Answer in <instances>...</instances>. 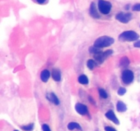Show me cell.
Segmentation results:
<instances>
[{"label":"cell","mask_w":140,"mask_h":131,"mask_svg":"<svg viewBox=\"0 0 140 131\" xmlns=\"http://www.w3.org/2000/svg\"><path fill=\"white\" fill-rule=\"evenodd\" d=\"M14 131H18V130H14Z\"/></svg>","instance_id":"cell-27"},{"label":"cell","mask_w":140,"mask_h":131,"mask_svg":"<svg viewBox=\"0 0 140 131\" xmlns=\"http://www.w3.org/2000/svg\"><path fill=\"white\" fill-rule=\"evenodd\" d=\"M119 40L122 42H133L139 38V35L134 31H125L119 36Z\"/></svg>","instance_id":"cell-1"},{"label":"cell","mask_w":140,"mask_h":131,"mask_svg":"<svg viewBox=\"0 0 140 131\" xmlns=\"http://www.w3.org/2000/svg\"><path fill=\"white\" fill-rule=\"evenodd\" d=\"M98 93H99L100 96H101V98H104V99H106V98H107V97H108L107 92H106L105 89H99Z\"/></svg>","instance_id":"cell-19"},{"label":"cell","mask_w":140,"mask_h":131,"mask_svg":"<svg viewBox=\"0 0 140 131\" xmlns=\"http://www.w3.org/2000/svg\"><path fill=\"white\" fill-rule=\"evenodd\" d=\"M114 43V39L109 36H101L97 38L94 42V45L95 46H97L98 48H105L112 45Z\"/></svg>","instance_id":"cell-2"},{"label":"cell","mask_w":140,"mask_h":131,"mask_svg":"<svg viewBox=\"0 0 140 131\" xmlns=\"http://www.w3.org/2000/svg\"><path fill=\"white\" fill-rule=\"evenodd\" d=\"M90 15L92 18L94 19H98L100 18V15L98 12V10L96 9V5L94 3H92L90 6Z\"/></svg>","instance_id":"cell-9"},{"label":"cell","mask_w":140,"mask_h":131,"mask_svg":"<svg viewBox=\"0 0 140 131\" xmlns=\"http://www.w3.org/2000/svg\"><path fill=\"white\" fill-rule=\"evenodd\" d=\"M78 81L79 83H81L82 85H86L89 83L88 78L87 77V76L85 74H81L78 78Z\"/></svg>","instance_id":"cell-15"},{"label":"cell","mask_w":140,"mask_h":131,"mask_svg":"<svg viewBox=\"0 0 140 131\" xmlns=\"http://www.w3.org/2000/svg\"><path fill=\"white\" fill-rule=\"evenodd\" d=\"M50 75H51V74H50V72L48 70H46V69L43 70L41 73V79L42 81L44 83H46L48 80L49 79Z\"/></svg>","instance_id":"cell-10"},{"label":"cell","mask_w":140,"mask_h":131,"mask_svg":"<svg viewBox=\"0 0 140 131\" xmlns=\"http://www.w3.org/2000/svg\"><path fill=\"white\" fill-rule=\"evenodd\" d=\"M94 59L98 64H102L106 59L105 56H104L103 52H101V53L94 55Z\"/></svg>","instance_id":"cell-11"},{"label":"cell","mask_w":140,"mask_h":131,"mask_svg":"<svg viewBox=\"0 0 140 131\" xmlns=\"http://www.w3.org/2000/svg\"><path fill=\"white\" fill-rule=\"evenodd\" d=\"M126 89L124 87H121L118 89V94L119 96H123V95H124V94H126Z\"/></svg>","instance_id":"cell-21"},{"label":"cell","mask_w":140,"mask_h":131,"mask_svg":"<svg viewBox=\"0 0 140 131\" xmlns=\"http://www.w3.org/2000/svg\"><path fill=\"white\" fill-rule=\"evenodd\" d=\"M111 4L109 2H107L105 0H99L98 4V10L103 15H108L111 10Z\"/></svg>","instance_id":"cell-3"},{"label":"cell","mask_w":140,"mask_h":131,"mask_svg":"<svg viewBox=\"0 0 140 131\" xmlns=\"http://www.w3.org/2000/svg\"><path fill=\"white\" fill-rule=\"evenodd\" d=\"M120 65L122 67L128 66L129 65V59H128V57H123L121 58L120 61Z\"/></svg>","instance_id":"cell-18"},{"label":"cell","mask_w":140,"mask_h":131,"mask_svg":"<svg viewBox=\"0 0 140 131\" xmlns=\"http://www.w3.org/2000/svg\"><path fill=\"white\" fill-rule=\"evenodd\" d=\"M21 128H22L23 130H24L25 131H31L34 128V124H29V125L24 126H22Z\"/></svg>","instance_id":"cell-20"},{"label":"cell","mask_w":140,"mask_h":131,"mask_svg":"<svg viewBox=\"0 0 140 131\" xmlns=\"http://www.w3.org/2000/svg\"><path fill=\"white\" fill-rule=\"evenodd\" d=\"M52 77L54 79V81L59 82L61 81V72L58 69H54L52 72Z\"/></svg>","instance_id":"cell-12"},{"label":"cell","mask_w":140,"mask_h":131,"mask_svg":"<svg viewBox=\"0 0 140 131\" xmlns=\"http://www.w3.org/2000/svg\"><path fill=\"white\" fill-rule=\"evenodd\" d=\"M134 46L136 48H140V40L134 43Z\"/></svg>","instance_id":"cell-25"},{"label":"cell","mask_w":140,"mask_h":131,"mask_svg":"<svg viewBox=\"0 0 140 131\" xmlns=\"http://www.w3.org/2000/svg\"><path fill=\"white\" fill-rule=\"evenodd\" d=\"M46 98H47V100H49L51 102H52V103L55 105H58L59 104V99H58L57 96L54 93H48V94H46Z\"/></svg>","instance_id":"cell-8"},{"label":"cell","mask_w":140,"mask_h":131,"mask_svg":"<svg viewBox=\"0 0 140 131\" xmlns=\"http://www.w3.org/2000/svg\"><path fill=\"white\" fill-rule=\"evenodd\" d=\"M68 129L70 130H72L74 129H78L81 130L82 128H81V126L79 125L78 123H76V122H70V123L68 124Z\"/></svg>","instance_id":"cell-14"},{"label":"cell","mask_w":140,"mask_h":131,"mask_svg":"<svg viewBox=\"0 0 140 131\" xmlns=\"http://www.w3.org/2000/svg\"><path fill=\"white\" fill-rule=\"evenodd\" d=\"M105 116L107 119H109V120H111V122H113L116 124H119V120L117 118V117L116 116L114 112L111 111V110H109V111H107L105 113Z\"/></svg>","instance_id":"cell-7"},{"label":"cell","mask_w":140,"mask_h":131,"mask_svg":"<svg viewBox=\"0 0 140 131\" xmlns=\"http://www.w3.org/2000/svg\"><path fill=\"white\" fill-rule=\"evenodd\" d=\"M45 1H46V0H36V2L40 4H44V2H45Z\"/></svg>","instance_id":"cell-26"},{"label":"cell","mask_w":140,"mask_h":131,"mask_svg":"<svg viewBox=\"0 0 140 131\" xmlns=\"http://www.w3.org/2000/svg\"><path fill=\"white\" fill-rule=\"evenodd\" d=\"M132 10H133V11L140 12V4H137L134 5L132 8Z\"/></svg>","instance_id":"cell-22"},{"label":"cell","mask_w":140,"mask_h":131,"mask_svg":"<svg viewBox=\"0 0 140 131\" xmlns=\"http://www.w3.org/2000/svg\"><path fill=\"white\" fill-rule=\"evenodd\" d=\"M116 19L122 23H128L132 19V15L128 12H120L116 15Z\"/></svg>","instance_id":"cell-5"},{"label":"cell","mask_w":140,"mask_h":131,"mask_svg":"<svg viewBox=\"0 0 140 131\" xmlns=\"http://www.w3.org/2000/svg\"><path fill=\"white\" fill-rule=\"evenodd\" d=\"M75 110L78 113H79L81 115H85L88 113V107L85 105L79 103V102L75 105Z\"/></svg>","instance_id":"cell-6"},{"label":"cell","mask_w":140,"mask_h":131,"mask_svg":"<svg viewBox=\"0 0 140 131\" xmlns=\"http://www.w3.org/2000/svg\"><path fill=\"white\" fill-rule=\"evenodd\" d=\"M89 51H90V53L94 54V55H96V54L98 53L102 52L101 49L98 48V47H97V46H95L94 45V46H91V47H90V49H89Z\"/></svg>","instance_id":"cell-17"},{"label":"cell","mask_w":140,"mask_h":131,"mask_svg":"<svg viewBox=\"0 0 140 131\" xmlns=\"http://www.w3.org/2000/svg\"><path fill=\"white\" fill-rule=\"evenodd\" d=\"M116 109L118 112H124L127 110V107L124 102L122 101H118L116 105Z\"/></svg>","instance_id":"cell-13"},{"label":"cell","mask_w":140,"mask_h":131,"mask_svg":"<svg viewBox=\"0 0 140 131\" xmlns=\"http://www.w3.org/2000/svg\"><path fill=\"white\" fill-rule=\"evenodd\" d=\"M42 128H43V131H51L49 127V126L46 125V124H43V125L42 126Z\"/></svg>","instance_id":"cell-23"},{"label":"cell","mask_w":140,"mask_h":131,"mask_svg":"<svg viewBox=\"0 0 140 131\" xmlns=\"http://www.w3.org/2000/svg\"><path fill=\"white\" fill-rule=\"evenodd\" d=\"M134 79V74L130 70H124L122 73V80L125 84H130Z\"/></svg>","instance_id":"cell-4"},{"label":"cell","mask_w":140,"mask_h":131,"mask_svg":"<svg viewBox=\"0 0 140 131\" xmlns=\"http://www.w3.org/2000/svg\"><path fill=\"white\" fill-rule=\"evenodd\" d=\"M97 66V63L94 59H89L87 62V66L88 67L90 70H93Z\"/></svg>","instance_id":"cell-16"},{"label":"cell","mask_w":140,"mask_h":131,"mask_svg":"<svg viewBox=\"0 0 140 131\" xmlns=\"http://www.w3.org/2000/svg\"><path fill=\"white\" fill-rule=\"evenodd\" d=\"M105 131H117L115 128H114L112 127H110V126H106V127L105 128Z\"/></svg>","instance_id":"cell-24"}]
</instances>
